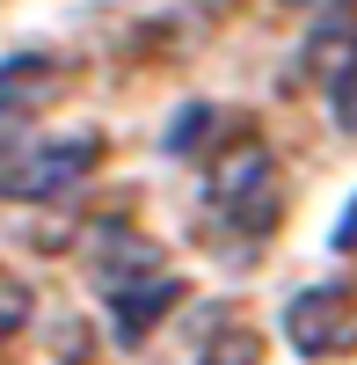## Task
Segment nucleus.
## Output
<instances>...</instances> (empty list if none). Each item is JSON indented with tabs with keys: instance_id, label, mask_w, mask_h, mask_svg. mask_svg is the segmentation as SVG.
<instances>
[{
	"instance_id": "f257e3e1",
	"label": "nucleus",
	"mask_w": 357,
	"mask_h": 365,
	"mask_svg": "<svg viewBox=\"0 0 357 365\" xmlns=\"http://www.w3.org/2000/svg\"><path fill=\"white\" fill-rule=\"evenodd\" d=\"M95 161H102V139L95 132L44 139V146H29V154H15L8 168H0V190H8L15 205H51V197L80 190V182L95 175Z\"/></svg>"
},
{
	"instance_id": "f03ea898",
	"label": "nucleus",
	"mask_w": 357,
	"mask_h": 365,
	"mask_svg": "<svg viewBox=\"0 0 357 365\" xmlns=\"http://www.w3.org/2000/svg\"><path fill=\"white\" fill-rule=\"evenodd\" d=\"M212 212L233 227V234H248L262 241L277 227V212H284V190H277V161L262 154V146H241V161H226L212 175Z\"/></svg>"
},
{
	"instance_id": "7ed1b4c3",
	"label": "nucleus",
	"mask_w": 357,
	"mask_h": 365,
	"mask_svg": "<svg viewBox=\"0 0 357 365\" xmlns=\"http://www.w3.org/2000/svg\"><path fill=\"white\" fill-rule=\"evenodd\" d=\"M284 336L299 344L307 358H336L357 344V299L343 285H307L284 299Z\"/></svg>"
},
{
	"instance_id": "20e7f679",
	"label": "nucleus",
	"mask_w": 357,
	"mask_h": 365,
	"mask_svg": "<svg viewBox=\"0 0 357 365\" xmlns=\"http://www.w3.org/2000/svg\"><path fill=\"white\" fill-rule=\"evenodd\" d=\"M307 73L329 88V96L357 81V8L350 0H329V8L314 15V29H307Z\"/></svg>"
},
{
	"instance_id": "39448f33",
	"label": "nucleus",
	"mask_w": 357,
	"mask_h": 365,
	"mask_svg": "<svg viewBox=\"0 0 357 365\" xmlns=\"http://www.w3.org/2000/svg\"><path fill=\"white\" fill-rule=\"evenodd\" d=\"M58 88H66V66H58V58H44V51L8 58V66H0V132L22 125V117H37Z\"/></svg>"
},
{
	"instance_id": "423d86ee",
	"label": "nucleus",
	"mask_w": 357,
	"mask_h": 365,
	"mask_svg": "<svg viewBox=\"0 0 357 365\" xmlns=\"http://www.w3.org/2000/svg\"><path fill=\"white\" fill-rule=\"evenodd\" d=\"M168 307H175V278H161V270H139V278L110 285V322H117V344H139V336H146V329H154Z\"/></svg>"
},
{
	"instance_id": "0eeeda50",
	"label": "nucleus",
	"mask_w": 357,
	"mask_h": 365,
	"mask_svg": "<svg viewBox=\"0 0 357 365\" xmlns=\"http://www.w3.org/2000/svg\"><path fill=\"white\" fill-rule=\"evenodd\" d=\"M29 307H37V299H29V285L15 278V270H8V263H0V344H8V336H15V329L29 322Z\"/></svg>"
},
{
	"instance_id": "6e6552de",
	"label": "nucleus",
	"mask_w": 357,
	"mask_h": 365,
	"mask_svg": "<svg viewBox=\"0 0 357 365\" xmlns=\"http://www.w3.org/2000/svg\"><path fill=\"white\" fill-rule=\"evenodd\" d=\"M255 336H248V329H219V336L212 344H204V365H255Z\"/></svg>"
},
{
	"instance_id": "1a4fd4ad",
	"label": "nucleus",
	"mask_w": 357,
	"mask_h": 365,
	"mask_svg": "<svg viewBox=\"0 0 357 365\" xmlns=\"http://www.w3.org/2000/svg\"><path fill=\"white\" fill-rule=\"evenodd\" d=\"M0 168H8V146H0Z\"/></svg>"
},
{
	"instance_id": "9d476101",
	"label": "nucleus",
	"mask_w": 357,
	"mask_h": 365,
	"mask_svg": "<svg viewBox=\"0 0 357 365\" xmlns=\"http://www.w3.org/2000/svg\"><path fill=\"white\" fill-rule=\"evenodd\" d=\"M292 8H299V0H292Z\"/></svg>"
}]
</instances>
